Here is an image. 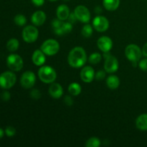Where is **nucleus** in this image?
Returning <instances> with one entry per match:
<instances>
[{
    "label": "nucleus",
    "mask_w": 147,
    "mask_h": 147,
    "mask_svg": "<svg viewBox=\"0 0 147 147\" xmlns=\"http://www.w3.org/2000/svg\"><path fill=\"white\" fill-rule=\"evenodd\" d=\"M7 66L12 71H20L22 70L24 65L22 58L19 55L11 54L7 59Z\"/></svg>",
    "instance_id": "7"
},
{
    "label": "nucleus",
    "mask_w": 147,
    "mask_h": 147,
    "mask_svg": "<svg viewBox=\"0 0 147 147\" xmlns=\"http://www.w3.org/2000/svg\"><path fill=\"white\" fill-rule=\"evenodd\" d=\"M136 126L140 131H147V113L138 116L136 120Z\"/></svg>",
    "instance_id": "18"
},
{
    "label": "nucleus",
    "mask_w": 147,
    "mask_h": 147,
    "mask_svg": "<svg viewBox=\"0 0 147 147\" xmlns=\"http://www.w3.org/2000/svg\"><path fill=\"white\" fill-rule=\"evenodd\" d=\"M32 63L37 66H42L45 63V54L41 50H36L32 56Z\"/></svg>",
    "instance_id": "15"
},
{
    "label": "nucleus",
    "mask_w": 147,
    "mask_h": 147,
    "mask_svg": "<svg viewBox=\"0 0 147 147\" xmlns=\"http://www.w3.org/2000/svg\"><path fill=\"white\" fill-rule=\"evenodd\" d=\"M93 27L99 32L106 31L109 27V21L103 16H97L93 21Z\"/></svg>",
    "instance_id": "11"
},
{
    "label": "nucleus",
    "mask_w": 147,
    "mask_h": 147,
    "mask_svg": "<svg viewBox=\"0 0 147 147\" xmlns=\"http://www.w3.org/2000/svg\"><path fill=\"white\" fill-rule=\"evenodd\" d=\"M17 77L14 73L6 71L0 75V87L4 89H9L14 86Z\"/></svg>",
    "instance_id": "5"
},
{
    "label": "nucleus",
    "mask_w": 147,
    "mask_h": 147,
    "mask_svg": "<svg viewBox=\"0 0 147 147\" xmlns=\"http://www.w3.org/2000/svg\"><path fill=\"white\" fill-rule=\"evenodd\" d=\"M19 45H20V43L18 40L15 38H11L7 42V47L9 51L14 52L19 48Z\"/></svg>",
    "instance_id": "23"
},
{
    "label": "nucleus",
    "mask_w": 147,
    "mask_h": 147,
    "mask_svg": "<svg viewBox=\"0 0 147 147\" xmlns=\"http://www.w3.org/2000/svg\"><path fill=\"white\" fill-rule=\"evenodd\" d=\"M14 23L18 26H24L27 22V19L23 14H17L14 19Z\"/></svg>",
    "instance_id": "27"
},
{
    "label": "nucleus",
    "mask_w": 147,
    "mask_h": 147,
    "mask_svg": "<svg viewBox=\"0 0 147 147\" xmlns=\"http://www.w3.org/2000/svg\"><path fill=\"white\" fill-rule=\"evenodd\" d=\"M74 13L78 20L83 23H88L90 20V13L88 9L83 5H79L75 9Z\"/></svg>",
    "instance_id": "10"
},
{
    "label": "nucleus",
    "mask_w": 147,
    "mask_h": 147,
    "mask_svg": "<svg viewBox=\"0 0 147 147\" xmlns=\"http://www.w3.org/2000/svg\"><path fill=\"white\" fill-rule=\"evenodd\" d=\"M102 59V56L100 53H94L93 54H91L90 55L88 58V61L89 63H91V64L96 65L98 64L100 62Z\"/></svg>",
    "instance_id": "25"
},
{
    "label": "nucleus",
    "mask_w": 147,
    "mask_h": 147,
    "mask_svg": "<svg viewBox=\"0 0 147 147\" xmlns=\"http://www.w3.org/2000/svg\"><path fill=\"white\" fill-rule=\"evenodd\" d=\"M72 30H73L72 24L70 22H63L61 27H60L59 30L54 32L56 34H57V35H63V34L70 33V32L72 31Z\"/></svg>",
    "instance_id": "21"
},
{
    "label": "nucleus",
    "mask_w": 147,
    "mask_h": 147,
    "mask_svg": "<svg viewBox=\"0 0 147 147\" xmlns=\"http://www.w3.org/2000/svg\"><path fill=\"white\" fill-rule=\"evenodd\" d=\"M65 1H70V0H64Z\"/></svg>",
    "instance_id": "40"
},
{
    "label": "nucleus",
    "mask_w": 147,
    "mask_h": 147,
    "mask_svg": "<svg viewBox=\"0 0 147 147\" xmlns=\"http://www.w3.org/2000/svg\"><path fill=\"white\" fill-rule=\"evenodd\" d=\"M46 20V14L42 11H37L32 15L31 21L35 26H41Z\"/></svg>",
    "instance_id": "16"
},
{
    "label": "nucleus",
    "mask_w": 147,
    "mask_h": 147,
    "mask_svg": "<svg viewBox=\"0 0 147 147\" xmlns=\"http://www.w3.org/2000/svg\"><path fill=\"white\" fill-rule=\"evenodd\" d=\"M49 94L54 98H60L63 94V88L60 84L57 83H52L49 87Z\"/></svg>",
    "instance_id": "14"
},
{
    "label": "nucleus",
    "mask_w": 147,
    "mask_h": 147,
    "mask_svg": "<svg viewBox=\"0 0 147 147\" xmlns=\"http://www.w3.org/2000/svg\"><path fill=\"white\" fill-rule=\"evenodd\" d=\"M106 71L104 70H98L95 74V78L98 80H102L106 78Z\"/></svg>",
    "instance_id": "30"
},
{
    "label": "nucleus",
    "mask_w": 147,
    "mask_h": 147,
    "mask_svg": "<svg viewBox=\"0 0 147 147\" xmlns=\"http://www.w3.org/2000/svg\"><path fill=\"white\" fill-rule=\"evenodd\" d=\"M81 34L85 38H89L93 34V27L90 24H86L83 27L81 30Z\"/></svg>",
    "instance_id": "24"
},
{
    "label": "nucleus",
    "mask_w": 147,
    "mask_h": 147,
    "mask_svg": "<svg viewBox=\"0 0 147 147\" xmlns=\"http://www.w3.org/2000/svg\"><path fill=\"white\" fill-rule=\"evenodd\" d=\"M139 67L144 72H147V58L143 59V60H140L139 64Z\"/></svg>",
    "instance_id": "31"
},
{
    "label": "nucleus",
    "mask_w": 147,
    "mask_h": 147,
    "mask_svg": "<svg viewBox=\"0 0 147 147\" xmlns=\"http://www.w3.org/2000/svg\"><path fill=\"white\" fill-rule=\"evenodd\" d=\"M142 50L135 44L129 45L125 49V55L132 63H137L142 56Z\"/></svg>",
    "instance_id": "3"
},
{
    "label": "nucleus",
    "mask_w": 147,
    "mask_h": 147,
    "mask_svg": "<svg viewBox=\"0 0 147 147\" xmlns=\"http://www.w3.org/2000/svg\"><path fill=\"white\" fill-rule=\"evenodd\" d=\"M1 98L4 101H8L10 99V93L8 91H4L1 94Z\"/></svg>",
    "instance_id": "32"
},
{
    "label": "nucleus",
    "mask_w": 147,
    "mask_h": 147,
    "mask_svg": "<svg viewBox=\"0 0 147 147\" xmlns=\"http://www.w3.org/2000/svg\"><path fill=\"white\" fill-rule=\"evenodd\" d=\"M67 20H68L69 22H70L71 24H73V23H75L76 21H77L78 18H77V17H76V14L73 12V13H70V15H69V17H68V18H67Z\"/></svg>",
    "instance_id": "33"
},
{
    "label": "nucleus",
    "mask_w": 147,
    "mask_h": 147,
    "mask_svg": "<svg viewBox=\"0 0 147 147\" xmlns=\"http://www.w3.org/2000/svg\"><path fill=\"white\" fill-rule=\"evenodd\" d=\"M31 1L32 4L37 7H41L45 3V0H31Z\"/></svg>",
    "instance_id": "35"
},
{
    "label": "nucleus",
    "mask_w": 147,
    "mask_h": 147,
    "mask_svg": "<svg viewBox=\"0 0 147 147\" xmlns=\"http://www.w3.org/2000/svg\"><path fill=\"white\" fill-rule=\"evenodd\" d=\"M4 131L2 130V129H1V128H0V139H1V138L3 137V136H4Z\"/></svg>",
    "instance_id": "38"
},
{
    "label": "nucleus",
    "mask_w": 147,
    "mask_h": 147,
    "mask_svg": "<svg viewBox=\"0 0 147 147\" xmlns=\"http://www.w3.org/2000/svg\"><path fill=\"white\" fill-rule=\"evenodd\" d=\"M68 91L70 95L77 96L81 93V86L78 83H72L68 86Z\"/></svg>",
    "instance_id": "22"
},
{
    "label": "nucleus",
    "mask_w": 147,
    "mask_h": 147,
    "mask_svg": "<svg viewBox=\"0 0 147 147\" xmlns=\"http://www.w3.org/2000/svg\"><path fill=\"white\" fill-rule=\"evenodd\" d=\"M104 57L106 58L104 63L105 71L108 73H113L117 71L119 64L116 57L111 55H105Z\"/></svg>",
    "instance_id": "9"
},
{
    "label": "nucleus",
    "mask_w": 147,
    "mask_h": 147,
    "mask_svg": "<svg viewBox=\"0 0 147 147\" xmlns=\"http://www.w3.org/2000/svg\"><path fill=\"white\" fill-rule=\"evenodd\" d=\"M100 146V139L96 137H91L86 142V147H99Z\"/></svg>",
    "instance_id": "26"
},
{
    "label": "nucleus",
    "mask_w": 147,
    "mask_h": 147,
    "mask_svg": "<svg viewBox=\"0 0 147 147\" xmlns=\"http://www.w3.org/2000/svg\"><path fill=\"white\" fill-rule=\"evenodd\" d=\"M40 50L48 56H53L58 53L60 50V45L59 42L53 39H49L45 40L42 44Z\"/></svg>",
    "instance_id": "4"
},
{
    "label": "nucleus",
    "mask_w": 147,
    "mask_h": 147,
    "mask_svg": "<svg viewBox=\"0 0 147 147\" xmlns=\"http://www.w3.org/2000/svg\"><path fill=\"white\" fill-rule=\"evenodd\" d=\"M36 82V76L32 71H26L22 75L21 79H20V83L21 86L24 88L29 89L32 88L34 86Z\"/></svg>",
    "instance_id": "8"
},
{
    "label": "nucleus",
    "mask_w": 147,
    "mask_h": 147,
    "mask_svg": "<svg viewBox=\"0 0 147 147\" xmlns=\"http://www.w3.org/2000/svg\"><path fill=\"white\" fill-rule=\"evenodd\" d=\"M142 54L144 56L147 57V42L145 43L144 45L143 46V48H142Z\"/></svg>",
    "instance_id": "36"
},
{
    "label": "nucleus",
    "mask_w": 147,
    "mask_h": 147,
    "mask_svg": "<svg viewBox=\"0 0 147 147\" xmlns=\"http://www.w3.org/2000/svg\"><path fill=\"white\" fill-rule=\"evenodd\" d=\"M95 11H96V13H97V14H100V13L102 11L101 8H100V7H97L96 8V10H95Z\"/></svg>",
    "instance_id": "37"
},
{
    "label": "nucleus",
    "mask_w": 147,
    "mask_h": 147,
    "mask_svg": "<svg viewBox=\"0 0 147 147\" xmlns=\"http://www.w3.org/2000/svg\"><path fill=\"white\" fill-rule=\"evenodd\" d=\"M103 4L108 11H115L119 8L120 0H103Z\"/></svg>",
    "instance_id": "20"
},
{
    "label": "nucleus",
    "mask_w": 147,
    "mask_h": 147,
    "mask_svg": "<svg viewBox=\"0 0 147 147\" xmlns=\"http://www.w3.org/2000/svg\"><path fill=\"white\" fill-rule=\"evenodd\" d=\"M106 85L111 90H116L120 85V80L118 76L112 75L109 76L106 79Z\"/></svg>",
    "instance_id": "19"
},
{
    "label": "nucleus",
    "mask_w": 147,
    "mask_h": 147,
    "mask_svg": "<svg viewBox=\"0 0 147 147\" xmlns=\"http://www.w3.org/2000/svg\"><path fill=\"white\" fill-rule=\"evenodd\" d=\"M87 55L84 49L81 47H76L70 51L67 62L72 67L80 68L86 63Z\"/></svg>",
    "instance_id": "1"
},
{
    "label": "nucleus",
    "mask_w": 147,
    "mask_h": 147,
    "mask_svg": "<svg viewBox=\"0 0 147 147\" xmlns=\"http://www.w3.org/2000/svg\"><path fill=\"white\" fill-rule=\"evenodd\" d=\"M30 97L34 100H37L41 97V93L38 89H33L30 92Z\"/></svg>",
    "instance_id": "28"
},
{
    "label": "nucleus",
    "mask_w": 147,
    "mask_h": 147,
    "mask_svg": "<svg viewBox=\"0 0 147 147\" xmlns=\"http://www.w3.org/2000/svg\"><path fill=\"white\" fill-rule=\"evenodd\" d=\"M5 134L9 137H12L16 134V129L12 126H7L5 129Z\"/></svg>",
    "instance_id": "29"
},
{
    "label": "nucleus",
    "mask_w": 147,
    "mask_h": 147,
    "mask_svg": "<svg viewBox=\"0 0 147 147\" xmlns=\"http://www.w3.org/2000/svg\"><path fill=\"white\" fill-rule=\"evenodd\" d=\"M97 45L103 53H109L113 47V41L107 36H102L98 40Z\"/></svg>",
    "instance_id": "12"
},
{
    "label": "nucleus",
    "mask_w": 147,
    "mask_h": 147,
    "mask_svg": "<svg viewBox=\"0 0 147 147\" xmlns=\"http://www.w3.org/2000/svg\"><path fill=\"white\" fill-rule=\"evenodd\" d=\"M22 38L26 42L32 43L37 40L39 31L37 27L33 25H28L23 29Z\"/></svg>",
    "instance_id": "6"
},
{
    "label": "nucleus",
    "mask_w": 147,
    "mask_h": 147,
    "mask_svg": "<svg viewBox=\"0 0 147 147\" xmlns=\"http://www.w3.org/2000/svg\"><path fill=\"white\" fill-rule=\"evenodd\" d=\"M40 80L45 83H52L55 80L57 73L54 68L49 65H43L38 70Z\"/></svg>",
    "instance_id": "2"
},
{
    "label": "nucleus",
    "mask_w": 147,
    "mask_h": 147,
    "mask_svg": "<svg viewBox=\"0 0 147 147\" xmlns=\"http://www.w3.org/2000/svg\"><path fill=\"white\" fill-rule=\"evenodd\" d=\"M80 78L85 83H90L95 78V71L93 67L86 66L80 71Z\"/></svg>",
    "instance_id": "13"
},
{
    "label": "nucleus",
    "mask_w": 147,
    "mask_h": 147,
    "mask_svg": "<svg viewBox=\"0 0 147 147\" xmlns=\"http://www.w3.org/2000/svg\"><path fill=\"white\" fill-rule=\"evenodd\" d=\"M64 102L65 103V104L67 105V106H72V105H73V99H72V98L70 97V96H65V97Z\"/></svg>",
    "instance_id": "34"
},
{
    "label": "nucleus",
    "mask_w": 147,
    "mask_h": 147,
    "mask_svg": "<svg viewBox=\"0 0 147 147\" xmlns=\"http://www.w3.org/2000/svg\"><path fill=\"white\" fill-rule=\"evenodd\" d=\"M49 1H57V0H49Z\"/></svg>",
    "instance_id": "39"
},
{
    "label": "nucleus",
    "mask_w": 147,
    "mask_h": 147,
    "mask_svg": "<svg viewBox=\"0 0 147 147\" xmlns=\"http://www.w3.org/2000/svg\"><path fill=\"white\" fill-rule=\"evenodd\" d=\"M56 14H57V17L59 20L65 21V20H67L69 15H70V9L65 4H61L57 7Z\"/></svg>",
    "instance_id": "17"
}]
</instances>
